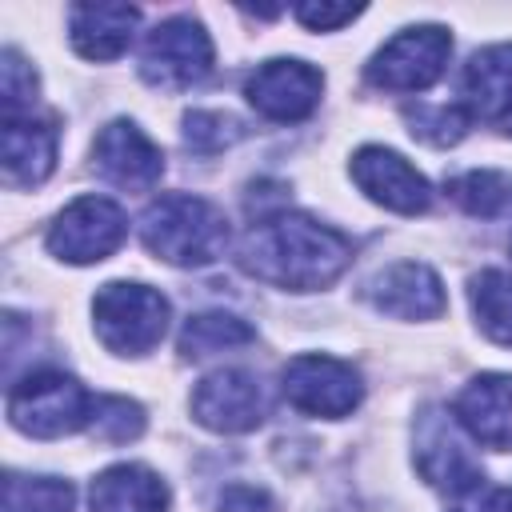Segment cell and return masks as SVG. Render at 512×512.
Returning <instances> with one entry per match:
<instances>
[{"label": "cell", "instance_id": "1", "mask_svg": "<svg viewBox=\"0 0 512 512\" xmlns=\"http://www.w3.org/2000/svg\"><path fill=\"white\" fill-rule=\"evenodd\" d=\"M236 260L248 276L284 292H320L336 284L352 264V240L308 212H264L244 232Z\"/></svg>", "mask_w": 512, "mask_h": 512}, {"label": "cell", "instance_id": "2", "mask_svg": "<svg viewBox=\"0 0 512 512\" xmlns=\"http://www.w3.org/2000/svg\"><path fill=\"white\" fill-rule=\"evenodd\" d=\"M140 240L156 260L172 268H204L224 256L232 232L212 200L192 192H168L144 208Z\"/></svg>", "mask_w": 512, "mask_h": 512}, {"label": "cell", "instance_id": "3", "mask_svg": "<svg viewBox=\"0 0 512 512\" xmlns=\"http://www.w3.org/2000/svg\"><path fill=\"white\" fill-rule=\"evenodd\" d=\"M96 396L68 372L40 368L8 388V424L32 440H60L92 428Z\"/></svg>", "mask_w": 512, "mask_h": 512}, {"label": "cell", "instance_id": "4", "mask_svg": "<svg viewBox=\"0 0 512 512\" xmlns=\"http://www.w3.org/2000/svg\"><path fill=\"white\" fill-rule=\"evenodd\" d=\"M168 296L140 280H108L92 296V328L116 356H148L168 332Z\"/></svg>", "mask_w": 512, "mask_h": 512}, {"label": "cell", "instance_id": "5", "mask_svg": "<svg viewBox=\"0 0 512 512\" xmlns=\"http://www.w3.org/2000/svg\"><path fill=\"white\" fill-rule=\"evenodd\" d=\"M448 56H452V36L444 24H412L372 52V60L364 64V80L376 92H400V96L424 92L444 76Z\"/></svg>", "mask_w": 512, "mask_h": 512}, {"label": "cell", "instance_id": "6", "mask_svg": "<svg viewBox=\"0 0 512 512\" xmlns=\"http://www.w3.org/2000/svg\"><path fill=\"white\" fill-rule=\"evenodd\" d=\"M216 60L212 36L192 16H168L160 20L140 52V80L160 92H188L208 80Z\"/></svg>", "mask_w": 512, "mask_h": 512}, {"label": "cell", "instance_id": "7", "mask_svg": "<svg viewBox=\"0 0 512 512\" xmlns=\"http://www.w3.org/2000/svg\"><path fill=\"white\" fill-rule=\"evenodd\" d=\"M280 392L296 412L320 416V420L352 416L364 400L360 372L348 360H336V356H324V352L292 356L280 368Z\"/></svg>", "mask_w": 512, "mask_h": 512}, {"label": "cell", "instance_id": "8", "mask_svg": "<svg viewBox=\"0 0 512 512\" xmlns=\"http://www.w3.org/2000/svg\"><path fill=\"white\" fill-rule=\"evenodd\" d=\"M128 240V216L108 196L72 200L48 228V252L64 264H100Z\"/></svg>", "mask_w": 512, "mask_h": 512}, {"label": "cell", "instance_id": "9", "mask_svg": "<svg viewBox=\"0 0 512 512\" xmlns=\"http://www.w3.org/2000/svg\"><path fill=\"white\" fill-rule=\"evenodd\" d=\"M324 96V72L308 60L296 56H276L264 60L248 80H244V100L256 108V116L272 124H300L316 112Z\"/></svg>", "mask_w": 512, "mask_h": 512}, {"label": "cell", "instance_id": "10", "mask_svg": "<svg viewBox=\"0 0 512 512\" xmlns=\"http://www.w3.org/2000/svg\"><path fill=\"white\" fill-rule=\"evenodd\" d=\"M268 416L264 388L244 368H216L192 388V420L220 436H240L260 428Z\"/></svg>", "mask_w": 512, "mask_h": 512}, {"label": "cell", "instance_id": "11", "mask_svg": "<svg viewBox=\"0 0 512 512\" xmlns=\"http://www.w3.org/2000/svg\"><path fill=\"white\" fill-rule=\"evenodd\" d=\"M348 172H352L356 188L372 204H380V208H388L396 216H420V212L432 208V184H428V176L420 168H412L396 148L364 144V148L352 152Z\"/></svg>", "mask_w": 512, "mask_h": 512}, {"label": "cell", "instance_id": "12", "mask_svg": "<svg viewBox=\"0 0 512 512\" xmlns=\"http://www.w3.org/2000/svg\"><path fill=\"white\" fill-rule=\"evenodd\" d=\"M92 160L96 172L128 192H148L160 184L164 176V152L160 144L136 124V120H108L92 144Z\"/></svg>", "mask_w": 512, "mask_h": 512}, {"label": "cell", "instance_id": "13", "mask_svg": "<svg viewBox=\"0 0 512 512\" xmlns=\"http://www.w3.org/2000/svg\"><path fill=\"white\" fill-rule=\"evenodd\" d=\"M364 296H368V304L376 312L396 316V320H436L448 308L440 276L420 260L388 264L384 272H376L368 280Z\"/></svg>", "mask_w": 512, "mask_h": 512}, {"label": "cell", "instance_id": "14", "mask_svg": "<svg viewBox=\"0 0 512 512\" xmlns=\"http://www.w3.org/2000/svg\"><path fill=\"white\" fill-rule=\"evenodd\" d=\"M452 420L476 444L492 452H512V376L508 372L472 376L452 404Z\"/></svg>", "mask_w": 512, "mask_h": 512}, {"label": "cell", "instance_id": "15", "mask_svg": "<svg viewBox=\"0 0 512 512\" xmlns=\"http://www.w3.org/2000/svg\"><path fill=\"white\" fill-rule=\"evenodd\" d=\"M60 152V132L52 120L16 116L0 124V176L8 188H40Z\"/></svg>", "mask_w": 512, "mask_h": 512}, {"label": "cell", "instance_id": "16", "mask_svg": "<svg viewBox=\"0 0 512 512\" xmlns=\"http://www.w3.org/2000/svg\"><path fill=\"white\" fill-rule=\"evenodd\" d=\"M140 28V8L132 4H72L68 8V40L84 60H116L128 52Z\"/></svg>", "mask_w": 512, "mask_h": 512}, {"label": "cell", "instance_id": "17", "mask_svg": "<svg viewBox=\"0 0 512 512\" xmlns=\"http://www.w3.org/2000/svg\"><path fill=\"white\" fill-rule=\"evenodd\" d=\"M416 468H420V476L432 488H440L448 496H460V492H468L472 484L484 480V472L476 468V460L460 448V440L452 436V428L436 412L424 416V424L416 432Z\"/></svg>", "mask_w": 512, "mask_h": 512}, {"label": "cell", "instance_id": "18", "mask_svg": "<svg viewBox=\"0 0 512 512\" xmlns=\"http://www.w3.org/2000/svg\"><path fill=\"white\" fill-rule=\"evenodd\" d=\"M92 512H168V484L136 460L112 464L92 480L88 492Z\"/></svg>", "mask_w": 512, "mask_h": 512}, {"label": "cell", "instance_id": "19", "mask_svg": "<svg viewBox=\"0 0 512 512\" xmlns=\"http://www.w3.org/2000/svg\"><path fill=\"white\" fill-rule=\"evenodd\" d=\"M460 96L472 120H500L512 104V44H488L472 52L460 76Z\"/></svg>", "mask_w": 512, "mask_h": 512}, {"label": "cell", "instance_id": "20", "mask_svg": "<svg viewBox=\"0 0 512 512\" xmlns=\"http://www.w3.org/2000/svg\"><path fill=\"white\" fill-rule=\"evenodd\" d=\"M468 304L480 324V332L492 344L512 348V272L504 268H484L468 280Z\"/></svg>", "mask_w": 512, "mask_h": 512}, {"label": "cell", "instance_id": "21", "mask_svg": "<svg viewBox=\"0 0 512 512\" xmlns=\"http://www.w3.org/2000/svg\"><path fill=\"white\" fill-rule=\"evenodd\" d=\"M252 340H256V332L240 316H232V312H196L180 328V356L200 360V356H216V352H228V348H244Z\"/></svg>", "mask_w": 512, "mask_h": 512}, {"label": "cell", "instance_id": "22", "mask_svg": "<svg viewBox=\"0 0 512 512\" xmlns=\"http://www.w3.org/2000/svg\"><path fill=\"white\" fill-rule=\"evenodd\" d=\"M448 192L452 200L468 212V216H500L512 208V176L508 172H496V168H472V172H460L456 180H448Z\"/></svg>", "mask_w": 512, "mask_h": 512}, {"label": "cell", "instance_id": "23", "mask_svg": "<svg viewBox=\"0 0 512 512\" xmlns=\"http://www.w3.org/2000/svg\"><path fill=\"white\" fill-rule=\"evenodd\" d=\"M4 508L8 512H72L76 488L60 476H16L4 480Z\"/></svg>", "mask_w": 512, "mask_h": 512}, {"label": "cell", "instance_id": "24", "mask_svg": "<svg viewBox=\"0 0 512 512\" xmlns=\"http://www.w3.org/2000/svg\"><path fill=\"white\" fill-rule=\"evenodd\" d=\"M404 120H408V132L432 148H448V144L464 140V132L472 124L464 104H408Z\"/></svg>", "mask_w": 512, "mask_h": 512}, {"label": "cell", "instance_id": "25", "mask_svg": "<svg viewBox=\"0 0 512 512\" xmlns=\"http://www.w3.org/2000/svg\"><path fill=\"white\" fill-rule=\"evenodd\" d=\"M36 92H40V80H36L32 64L16 48H4V56H0V108H4V120L32 116Z\"/></svg>", "mask_w": 512, "mask_h": 512}, {"label": "cell", "instance_id": "26", "mask_svg": "<svg viewBox=\"0 0 512 512\" xmlns=\"http://www.w3.org/2000/svg\"><path fill=\"white\" fill-rule=\"evenodd\" d=\"M96 440L108 444H128L144 432V408L128 396H96V412H92V428Z\"/></svg>", "mask_w": 512, "mask_h": 512}, {"label": "cell", "instance_id": "27", "mask_svg": "<svg viewBox=\"0 0 512 512\" xmlns=\"http://www.w3.org/2000/svg\"><path fill=\"white\" fill-rule=\"evenodd\" d=\"M240 136H244L240 120L228 116V112H204V108H196V112L184 116V144L196 148V152H220V148L236 144Z\"/></svg>", "mask_w": 512, "mask_h": 512}, {"label": "cell", "instance_id": "28", "mask_svg": "<svg viewBox=\"0 0 512 512\" xmlns=\"http://www.w3.org/2000/svg\"><path fill=\"white\" fill-rule=\"evenodd\" d=\"M360 12H364V4H296L292 8V16L312 32H336V28L352 24Z\"/></svg>", "mask_w": 512, "mask_h": 512}, {"label": "cell", "instance_id": "29", "mask_svg": "<svg viewBox=\"0 0 512 512\" xmlns=\"http://www.w3.org/2000/svg\"><path fill=\"white\" fill-rule=\"evenodd\" d=\"M444 512H512V488H496V484H472L460 496H448Z\"/></svg>", "mask_w": 512, "mask_h": 512}, {"label": "cell", "instance_id": "30", "mask_svg": "<svg viewBox=\"0 0 512 512\" xmlns=\"http://www.w3.org/2000/svg\"><path fill=\"white\" fill-rule=\"evenodd\" d=\"M496 124H500V128H504V132H508V136H512V104H508V108H504V116H500V120H496Z\"/></svg>", "mask_w": 512, "mask_h": 512}]
</instances>
